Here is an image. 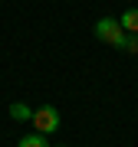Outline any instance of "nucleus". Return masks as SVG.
Listing matches in <instances>:
<instances>
[{
	"label": "nucleus",
	"instance_id": "5",
	"mask_svg": "<svg viewBox=\"0 0 138 147\" xmlns=\"http://www.w3.org/2000/svg\"><path fill=\"white\" fill-rule=\"evenodd\" d=\"M16 147H49V141H46V134H40V131H36V134H23Z\"/></svg>",
	"mask_w": 138,
	"mask_h": 147
},
{
	"label": "nucleus",
	"instance_id": "1",
	"mask_svg": "<svg viewBox=\"0 0 138 147\" xmlns=\"http://www.w3.org/2000/svg\"><path fill=\"white\" fill-rule=\"evenodd\" d=\"M33 127H36L40 134H53L59 131V108L56 105H43L33 111Z\"/></svg>",
	"mask_w": 138,
	"mask_h": 147
},
{
	"label": "nucleus",
	"instance_id": "2",
	"mask_svg": "<svg viewBox=\"0 0 138 147\" xmlns=\"http://www.w3.org/2000/svg\"><path fill=\"white\" fill-rule=\"evenodd\" d=\"M118 33H122V23H118L115 16H102V20H96V39L112 42Z\"/></svg>",
	"mask_w": 138,
	"mask_h": 147
},
{
	"label": "nucleus",
	"instance_id": "4",
	"mask_svg": "<svg viewBox=\"0 0 138 147\" xmlns=\"http://www.w3.org/2000/svg\"><path fill=\"white\" fill-rule=\"evenodd\" d=\"M118 23H122V30H125V33H138V7H132V10H125Z\"/></svg>",
	"mask_w": 138,
	"mask_h": 147
},
{
	"label": "nucleus",
	"instance_id": "6",
	"mask_svg": "<svg viewBox=\"0 0 138 147\" xmlns=\"http://www.w3.org/2000/svg\"><path fill=\"white\" fill-rule=\"evenodd\" d=\"M125 53L138 56V33H125Z\"/></svg>",
	"mask_w": 138,
	"mask_h": 147
},
{
	"label": "nucleus",
	"instance_id": "3",
	"mask_svg": "<svg viewBox=\"0 0 138 147\" xmlns=\"http://www.w3.org/2000/svg\"><path fill=\"white\" fill-rule=\"evenodd\" d=\"M33 111H36V108H30L27 101H10L7 115H10L13 121H33Z\"/></svg>",
	"mask_w": 138,
	"mask_h": 147
}]
</instances>
